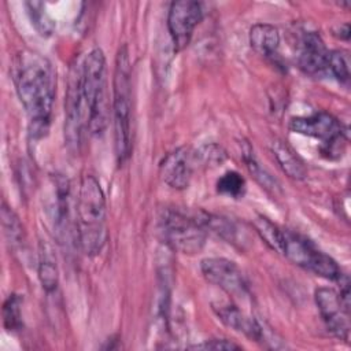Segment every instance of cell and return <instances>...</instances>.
Instances as JSON below:
<instances>
[{"instance_id": "6da1fadb", "label": "cell", "mask_w": 351, "mask_h": 351, "mask_svg": "<svg viewBox=\"0 0 351 351\" xmlns=\"http://www.w3.org/2000/svg\"><path fill=\"white\" fill-rule=\"evenodd\" d=\"M14 84L29 118L30 138H43L49 130L55 100L52 63L38 52H19L14 62Z\"/></svg>"}, {"instance_id": "7a4b0ae2", "label": "cell", "mask_w": 351, "mask_h": 351, "mask_svg": "<svg viewBox=\"0 0 351 351\" xmlns=\"http://www.w3.org/2000/svg\"><path fill=\"white\" fill-rule=\"evenodd\" d=\"M75 234L82 252L88 256L97 255L107 243L106 196L97 178L92 174L82 176L75 202Z\"/></svg>"}, {"instance_id": "3957f363", "label": "cell", "mask_w": 351, "mask_h": 351, "mask_svg": "<svg viewBox=\"0 0 351 351\" xmlns=\"http://www.w3.org/2000/svg\"><path fill=\"white\" fill-rule=\"evenodd\" d=\"M81 90L86 111V129L92 134H101L108 123L110 103L106 56L100 48L92 49L81 64Z\"/></svg>"}, {"instance_id": "277c9868", "label": "cell", "mask_w": 351, "mask_h": 351, "mask_svg": "<svg viewBox=\"0 0 351 351\" xmlns=\"http://www.w3.org/2000/svg\"><path fill=\"white\" fill-rule=\"evenodd\" d=\"M128 47L119 48L112 78V118L115 156L122 165L130 155L132 147V82Z\"/></svg>"}, {"instance_id": "5b68a950", "label": "cell", "mask_w": 351, "mask_h": 351, "mask_svg": "<svg viewBox=\"0 0 351 351\" xmlns=\"http://www.w3.org/2000/svg\"><path fill=\"white\" fill-rule=\"evenodd\" d=\"M158 229L163 243L176 252L195 255L200 252L207 240V229L199 217H191L177 208L162 210Z\"/></svg>"}, {"instance_id": "8992f818", "label": "cell", "mask_w": 351, "mask_h": 351, "mask_svg": "<svg viewBox=\"0 0 351 351\" xmlns=\"http://www.w3.org/2000/svg\"><path fill=\"white\" fill-rule=\"evenodd\" d=\"M280 254H282L293 265L326 280L339 281L343 274L337 262L332 256L318 250L307 237L288 229L282 230Z\"/></svg>"}, {"instance_id": "52a82bcc", "label": "cell", "mask_w": 351, "mask_h": 351, "mask_svg": "<svg viewBox=\"0 0 351 351\" xmlns=\"http://www.w3.org/2000/svg\"><path fill=\"white\" fill-rule=\"evenodd\" d=\"M289 129L293 133L321 140L328 154L339 152L340 147L347 141V129L343 123L324 111L314 112L308 117L292 118Z\"/></svg>"}, {"instance_id": "ba28073f", "label": "cell", "mask_w": 351, "mask_h": 351, "mask_svg": "<svg viewBox=\"0 0 351 351\" xmlns=\"http://www.w3.org/2000/svg\"><path fill=\"white\" fill-rule=\"evenodd\" d=\"M315 304L328 330L340 340L350 336V308L343 303L340 295L333 288L319 287L314 292Z\"/></svg>"}, {"instance_id": "9c48e42d", "label": "cell", "mask_w": 351, "mask_h": 351, "mask_svg": "<svg viewBox=\"0 0 351 351\" xmlns=\"http://www.w3.org/2000/svg\"><path fill=\"white\" fill-rule=\"evenodd\" d=\"M203 19L202 4L193 0H178L170 4L167 14V27L177 51L185 48L193 34L195 27Z\"/></svg>"}, {"instance_id": "30bf717a", "label": "cell", "mask_w": 351, "mask_h": 351, "mask_svg": "<svg viewBox=\"0 0 351 351\" xmlns=\"http://www.w3.org/2000/svg\"><path fill=\"white\" fill-rule=\"evenodd\" d=\"M203 277L232 296H245L247 280L241 269L226 258H204L200 262Z\"/></svg>"}, {"instance_id": "8fae6325", "label": "cell", "mask_w": 351, "mask_h": 351, "mask_svg": "<svg viewBox=\"0 0 351 351\" xmlns=\"http://www.w3.org/2000/svg\"><path fill=\"white\" fill-rule=\"evenodd\" d=\"M47 210L59 243H67L71 233V191L66 177L56 176L52 180Z\"/></svg>"}, {"instance_id": "7c38bea8", "label": "cell", "mask_w": 351, "mask_h": 351, "mask_svg": "<svg viewBox=\"0 0 351 351\" xmlns=\"http://www.w3.org/2000/svg\"><path fill=\"white\" fill-rule=\"evenodd\" d=\"M195 155L186 147H178L169 152L160 162L162 181L173 189H185L192 178Z\"/></svg>"}, {"instance_id": "4fadbf2b", "label": "cell", "mask_w": 351, "mask_h": 351, "mask_svg": "<svg viewBox=\"0 0 351 351\" xmlns=\"http://www.w3.org/2000/svg\"><path fill=\"white\" fill-rule=\"evenodd\" d=\"M328 48L321 36L315 32L303 33L299 43L298 63L300 69L310 75H321L328 73Z\"/></svg>"}, {"instance_id": "5bb4252c", "label": "cell", "mask_w": 351, "mask_h": 351, "mask_svg": "<svg viewBox=\"0 0 351 351\" xmlns=\"http://www.w3.org/2000/svg\"><path fill=\"white\" fill-rule=\"evenodd\" d=\"M214 311L217 317L229 328L233 330H237L251 340L255 341H263L265 340V329L262 325L252 317L244 314L237 306L234 304H214Z\"/></svg>"}, {"instance_id": "9a60e30c", "label": "cell", "mask_w": 351, "mask_h": 351, "mask_svg": "<svg viewBox=\"0 0 351 351\" xmlns=\"http://www.w3.org/2000/svg\"><path fill=\"white\" fill-rule=\"evenodd\" d=\"M250 45L251 48L265 56L273 58L277 55L280 47V33L276 26L270 23H255L250 29Z\"/></svg>"}, {"instance_id": "2e32d148", "label": "cell", "mask_w": 351, "mask_h": 351, "mask_svg": "<svg viewBox=\"0 0 351 351\" xmlns=\"http://www.w3.org/2000/svg\"><path fill=\"white\" fill-rule=\"evenodd\" d=\"M271 149L276 160L278 162L280 167L284 170L287 176L295 180H302L306 177L307 170L304 163L289 145L277 140L273 143Z\"/></svg>"}, {"instance_id": "e0dca14e", "label": "cell", "mask_w": 351, "mask_h": 351, "mask_svg": "<svg viewBox=\"0 0 351 351\" xmlns=\"http://www.w3.org/2000/svg\"><path fill=\"white\" fill-rule=\"evenodd\" d=\"M197 217L202 221V223L206 226L207 232H213V233L218 234L221 239L226 240L228 243H232L233 245L241 244V241H240V239L243 240L241 232L237 228V225L233 221H230L229 218H225L221 215H214V214L204 213V211L200 213Z\"/></svg>"}, {"instance_id": "ac0fdd59", "label": "cell", "mask_w": 351, "mask_h": 351, "mask_svg": "<svg viewBox=\"0 0 351 351\" xmlns=\"http://www.w3.org/2000/svg\"><path fill=\"white\" fill-rule=\"evenodd\" d=\"M243 160L245 163V167L248 169L250 174L255 178V181L267 192L277 193L280 191V184L277 180L259 163L256 156L254 155L252 148L248 144H244L243 148Z\"/></svg>"}, {"instance_id": "d6986e66", "label": "cell", "mask_w": 351, "mask_h": 351, "mask_svg": "<svg viewBox=\"0 0 351 351\" xmlns=\"http://www.w3.org/2000/svg\"><path fill=\"white\" fill-rule=\"evenodd\" d=\"M1 226L7 243L11 248H21L25 243V230L18 215L5 204L1 206Z\"/></svg>"}, {"instance_id": "ffe728a7", "label": "cell", "mask_w": 351, "mask_h": 351, "mask_svg": "<svg viewBox=\"0 0 351 351\" xmlns=\"http://www.w3.org/2000/svg\"><path fill=\"white\" fill-rule=\"evenodd\" d=\"M245 180L240 173L234 170H229L223 173L217 181V192L222 196H228L232 199H240L245 193Z\"/></svg>"}, {"instance_id": "44dd1931", "label": "cell", "mask_w": 351, "mask_h": 351, "mask_svg": "<svg viewBox=\"0 0 351 351\" xmlns=\"http://www.w3.org/2000/svg\"><path fill=\"white\" fill-rule=\"evenodd\" d=\"M254 226L258 232V234L265 240V243L276 250L277 252H281V244H282V228L273 223L270 219H267L263 215H258L254 221Z\"/></svg>"}, {"instance_id": "7402d4cb", "label": "cell", "mask_w": 351, "mask_h": 351, "mask_svg": "<svg viewBox=\"0 0 351 351\" xmlns=\"http://www.w3.org/2000/svg\"><path fill=\"white\" fill-rule=\"evenodd\" d=\"M22 298L16 293L10 295L3 304V324L8 332H16L22 328Z\"/></svg>"}, {"instance_id": "603a6c76", "label": "cell", "mask_w": 351, "mask_h": 351, "mask_svg": "<svg viewBox=\"0 0 351 351\" xmlns=\"http://www.w3.org/2000/svg\"><path fill=\"white\" fill-rule=\"evenodd\" d=\"M37 273H38V280L41 282V287L47 293H51L58 288V284H59L58 266L53 262V259H51L48 255H44V254L41 255L37 266Z\"/></svg>"}, {"instance_id": "cb8c5ba5", "label": "cell", "mask_w": 351, "mask_h": 351, "mask_svg": "<svg viewBox=\"0 0 351 351\" xmlns=\"http://www.w3.org/2000/svg\"><path fill=\"white\" fill-rule=\"evenodd\" d=\"M26 7L29 11L32 23L34 25L37 32L41 36H49L53 32L55 25L49 18V15L45 12L44 4L40 1H30V3H26Z\"/></svg>"}, {"instance_id": "d4e9b609", "label": "cell", "mask_w": 351, "mask_h": 351, "mask_svg": "<svg viewBox=\"0 0 351 351\" xmlns=\"http://www.w3.org/2000/svg\"><path fill=\"white\" fill-rule=\"evenodd\" d=\"M326 70L340 82H348L350 80L348 60L341 51H329Z\"/></svg>"}, {"instance_id": "484cf974", "label": "cell", "mask_w": 351, "mask_h": 351, "mask_svg": "<svg viewBox=\"0 0 351 351\" xmlns=\"http://www.w3.org/2000/svg\"><path fill=\"white\" fill-rule=\"evenodd\" d=\"M195 158H200L204 163L221 165L225 160L226 155L221 147L211 144V145H204L199 152L195 154Z\"/></svg>"}, {"instance_id": "4316f807", "label": "cell", "mask_w": 351, "mask_h": 351, "mask_svg": "<svg viewBox=\"0 0 351 351\" xmlns=\"http://www.w3.org/2000/svg\"><path fill=\"white\" fill-rule=\"evenodd\" d=\"M191 348L195 350H226V351H232V350H240L241 347L230 340L226 339H210V340H204L199 344L191 346Z\"/></svg>"}]
</instances>
